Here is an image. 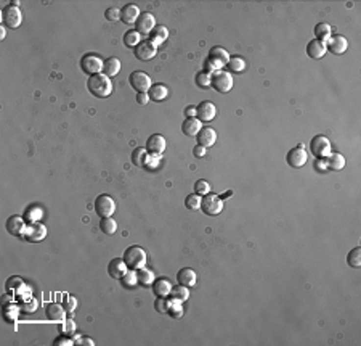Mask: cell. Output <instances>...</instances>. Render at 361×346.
Masks as SVG:
<instances>
[{
  "mask_svg": "<svg viewBox=\"0 0 361 346\" xmlns=\"http://www.w3.org/2000/svg\"><path fill=\"white\" fill-rule=\"evenodd\" d=\"M103 61L104 60H101V56H98L96 53H85L80 58V68L89 76H95L103 71Z\"/></svg>",
  "mask_w": 361,
  "mask_h": 346,
  "instance_id": "6",
  "label": "cell"
},
{
  "mask_svg": "<svg viewBox=\"0 0 361 346\" xmlns=\"http://www.w3.org/2000/svg\"><path fill=\"white\" fill-rule=\"evenodd\" d=\"M18 2H13L7 5V7H3L2 10V21L3 25L10 27V29H16L21 21H23V16H21V10L18 8Z\"/></svg>",
  "mask_w": 361,
  "mask_h": 346,
  "instance_id": "5",
  "label": "cell"
},
{
  "mask_svg": "<svg viewBox=\"0 0 361 346\" xmlns=\"http://www.w3.org/2000/svg\"><path fill=\"white\" fill-rule=\"evenodd\" d=\"M196 84L199 85L201 89H209L212 87V74H209L207 71H199L196 74Z\"/></svg>",
  "mask_w": 361,
  "mask_h": 346,
  "instance_id": "39",
  "label": "cell"
},
{
  "mask_svg": "<svg viewBox=\"0 0 361 346\" xmlns=\"http://www.w3.org/2000/svg\"><path fill=\"white\" fill-rule=\"evenodd\" d=\"M347 263H348V266H352L355 269L361 267V248L360 246L353 248V250L348 253V255H347Z\"/></svg>",
  "mask_w": 361,
  "mask_h": 346,
  "instance_id": "38",
  "label": "cell"
},
{
  "mask_svg": "<svg viewBox=\"0 0 361 346\" xmlns=\"http://www.w3.org/2000/svg\"><path fill=\"white\" fill-rule=\"evenodd\" d=\"M172 317H175V319H178V317L183 316V308H182V303H177L173 301V299H170V306H168V313Z\"/></svg>",
  "mask_w": 361,
  "mask_h": 346,
  "instance_id": "45",
  "label": "cell"
},
{
  "mask_svg": "<svg viewBox=\"0 0 361 346\" xmlns=\"http://www.w3.org/2000/svg\"><path fill=\"white\" fill-rule=\"evenodd\" d=\"M156 53H158V45H154L149 39L142 40V42L133 49V55H135V58L140 61H149L151 58H154Z\"/></svg>",
  "mask_w": 361,
  "mask_h": 346,
  "instance_id": "10",
  "label": "cell"
},
{
  "mask_svg": "<svg viewBox=\"0 0 361 346\" xmlns=\"http://www.w3.org/2000/svg\"><path fill=\"white\" fill-rule=\"evenodd\" d=\"M168 306H170V301L167 299V296H158L154 301V308L158 313L161 314H167L168 313Z\"/></svg>",
  "mask_w": 361,
  "mask_h": 346,
  "instance_id": "43",
  "label": "cell"
},
{
  "mask_svg": "<svg viewBox=\"0 0 361 346\" xmlns=\"http://www.w3.org/2000/svg\"><path fill=\"white\" fill-rule=\"evenodd\" d=\"M166 145H167V142H166L164 135L153 134V135L148 137L146 147H144V148H146V152L149 155H162V153H164V150H166Z\"/></svg>",
  "mask_w": 361,
  "mask_h": 346,
  "instance_id": "15",
  "label": "cell"
},
{
  "mask_svg": "<svg viewBox=\"0 0 361 346\" xmlns=\"http://www.w3.org/2000/svg\"><path fill=\"white\" fill-rule=\"evenodd\" d=\"M120 282H122V285H124L125 288H133L137 284H138V279H137V270H132V269H129L127 270V274L122 277L120 279Z\"/></svg>",
  "mask_w": 361,
  "mask_h": 346,
  "instance_id": "41",
  "label": "cell"
},
{
  "mask_svg": "<svg viewBox=\"0 0 361 346\" xmlns=\"http://www.w3.org/2000/svg\"><path fill=\"white\" fill-rule=\"evenodd\" d=\"M286 161H288V164L290 166V168H294V169H299V168H302V166H305L307 161H308V153H307L305 147L300 143V145L290 148L288 152Z\"/></svg>",
  "mask_w": 361,
  "mask_h": 346,
  "instance_id": "9",
  "label": "cell"
},
{
  "mask_svg": "<svg viewBox=\"0 0 361 346\" xmlns=\"http://www.w3.org/2000/svg\"><path fill=\"white\" fill-rule=\"evenodd\" d=\"M326 168L329 171H340L345 168V158L340 153H329L324 160Z\"/></svg>",
  "mask_w": 361,
  "mask_h": 346,
  "instance_id": "27",
  "label": "cell"
},
{
  "mask_svg": "<svg viewBox=\"0 0 361 346\" xmlns=\"http://www.w3.org/2000/svg\"><path fill=\"white\" fill-rule=\"evenodd\" d=\"M148 155L149 153L146 152V148L137 147L132 152V163L135 166H138V168H144V163H146V160H148Z\"/></svg>",
  "mask_w": 361,
  "mask_h": 346,
  "instance_id": "34",
  "label": "cell"
},
{
  "mask_svg": "<svg viewBox=\"0 0 361 346\" xmlns=\"http://www.w3.org/2000/svg\"><path fill=\"white\" fill-rule=\"evenodd\" d=\"M75 306H77V299H75L74 296H66L65 309L68 311V313H72V311L75 309Z\"/></svg>",
  "mask_w": 361,
  "mask_h": 346,
  "instance_id": "49",
  "label": "cell"
},
{
  "mask_svg": "<svg viewBox=\"0 0 361 346\" xmlns=\"http://www.w3.org/2000/svg\"><path fill=\"white\" fill-rule=\"evenodd\" d=\"M116 210H118V205H116V200L111 195L101 193L98 195L95 200V213L100 217H111Z\"/></svg>",
  "mask_w": 361,
  "mask_h": 346,
  "instance_id": "4",
  "label": "cell"
},
{
  "mask_svg": "<svg viewBox=\"0 0 361 346\" xmlns=\"http://www.w3.org/2000/svg\"><path fill=\"white\" fill-rule=\"evenodd\" d=\"M201 200H202L201 195H197V193H190L188 197L185 198V206L188 208L190 211L201 210Z\"/></svg>",
  "mask_w": 361,
  "mask_h": 346,
  "instance_id": "40",
  "label": "cell"
},
{
  "mask_svg": "<svg viewBox=\"0 0 361 346\" xmlns=\"http://www.w3.org/2000/svg\"><path fill=\"white\" fill-rule=\"evenodd\" d=\"M5 227H7V232L10 235H15V237H23L26 230V222L21 216H10L5 222Z\"/></svg>",
  "mask_w": 361,
  "mask_h": 346,
  "instance_id": "17",
  "label": "cell"
},
{
  "mask_svg": "<svg viewBox=\"0 0 361 346\" xmlns=\"http://www.w3.org/2000/svg\"><path fill=\"white\" fill-rule=\"evenodd\" d=\"M53 345L55 346H71V345H74V340L69 338V335H61L55 340Z\"/></svg>",
  "mask_w": 361,
  "mask_h": 346,
  "instance_id": "48",
  "label": "cell"
},
{
  "mask_svg": "<svg viewBox=\"0 0 361 346\" xmlns=\"http://www.w3.org/2000/svg\"><path fill=\"white\" fill-rule=\"evenodd\" d=\"M104 18L108 21H118L120 20V10L118 7H109L104 10Z\"/></svg>",
  "mask_w": 361,
  "mask_h": 346,
  "instance_id": "46",
  "label": "cell"
},
{
  "mask_svg": "<svg viewBox=\"0 0 361 346\" xmlns=\"http://www.w3.org/2000/svg\"><path fill=\"white\" fill-rule=\"evenodd\" d=\"M206 153H207V148H204L201 145H196L193 148V155L196 158H204V157H206Z\"/></svg>",
  "mask_w": 361,
  "mask_h": 346,
  "instance_id": "51",
  "label": "cell"
},
{
  "mask_svg": "<svg viewBox=\"0 0 361 346\" xmlns=\"http://www.w3.org/2000/svg\"><path fill=\"white\" fill-rule=\"evenodd\" d=\"M5 288H7V292L10 293V295H18V293L26 290V285H24V282H23L21 277L11 275L7 280V284H5Z\"/></svg>",
  "mask_w": 361,
  "mask_h": 346,
  "instance_id": "29",
  "label": "cell"
},
{
  "mask_svg": "<svg viewBox=\"0 0 361 346\" xmlns=\"http://www.w3.org/2000/svg\"><path fill=\"white\" fill-rule=\"evenodd\" d=\"M326 49L334 55H342L347 52L348 42H347L345 37L340 36V34H336V36H331V39L326 42Z\"/></svg>",
  "mask_w": 361,
  "mask_h": 346,
  "instance_id": "18",
  "label": "cell"
},
{
  "mask_svg": "<svg viewBox=\"0 0 361 346\" xmlns=\"http://www.w3.org/2000/svg\"><path fill=\"white\" fill-rule=\"evenodd\" d=\"M185 114H186V118H196V106H186L185 108Z\"/></svg>",
  "mask_w": 361,
  "mask_h": 346,
  "instance_id": "52",
  "label": "cell"
},
{
  "mask_svg": "<svg viewBox=\"0 0 361 346\" xmlns=\"http://www.w3.org/2000/svg\"><path fill=\"white\" fill-rule=\"evenodd\" d=\"M310 152L315 155L316 158L324 160L329 153H333V152H331V142H329V138L326 137V135H321V134L315 135V137L312 138V142H310Z\"/></svg>",
  "mask_w": 361,
  "mask_h": 346,
  "instance_id": "8",
  "label": "cell"
},
{
  "mask_svg": "<svg viewBox=\"0 0 361 346\" xmlns=\"http://www.w3.org/2000/svg\"><path fill=\"white\" fill-rule=\"evenodd\" d=\"M137 279H138V284L148 287V285H153V282H154L156 277L153 274V270H149L146 266H144V267L137 270Z\"/></svg>",
  "mask_w": 361,
  "mask_h": 346,
  "instance_id": "35",
  "label": "cell"
},
{
  "mask_svg": "<svg viewBox=\"0 0 361 346\" xmlns=\"http://www.w3.org/2000/svg\"><path fill=\"white\" fill-rule=\"evenodd\" d=\"M47 237V227L44 226L42 222H31L26 226L24 235L23 239L31 241V243H39Z\"/></svg>",
  "mask_w": 361,
  "mask_h": 346,
  "instance_id": "12",
  "label": "cell"
},
{
  "mask_svg": "<svg viewBox=\"0 0 361 346\" xmlns=\"http://www.w3.org/2000/svg\"><path fill=\"white\" fill-rule=\"evenodd\" d=\"M315 36L318 40H321V42H328L333 36V27H331L328 23H318L315 26Z\"/></svg>",
  "mask_w": 361,
  "mask_h": 346,
  "instance_id": "33",
  "label": "cell"
},
{
  "mask_svg": "<svg viewBox=\"0 0 361 346\" xmlns=\"http://www.w3.org/2000/svg\"><path fill=\"white\" fill-rule=\"evenodd\" d=\"M170 299H173V301H177V303H185L186 299L190 298V290H188V287H183V285H177V287H172V290H170Z\"/></svg>",
  "mask_w": 361,
  "mask_h": 346,
  "instance_id": "32",
  "label": "cell"
},
{
  "mask_svg": "<svg viewBox=\"0 0 361 346\" xmlns=\"http://www.w3.org/2000/svg\"><path fill=\"white\" fill-rule=\"evenodd\" d=\"M87 89L96 99H106V97L113 94V82L108 76L100 73L89 78V80H87Z\"/></svg>",
  "mask_w": 361,
  "mask_h": 346,
  "instance_id": "1",
  "label": "cell"
},
{
  "mask_svg": "<svg viewBox=\"0 0 361 346\" xmlns=\"http://www.w3.org/2000/svg\"><path fill=\"white\" fill-rule=\"evenodd\" d=\"M217 116V106L214 105L212 102H201L199 105L196 106V118L201 121V123H211V121Z\"/></svg>",
  "mask_w": 361,
  "mask_h": 346,
  "instance_id": "14",
  "label": "cell"
},
{
  "mask_svg": "<svg viewBox=\"0 0 361 346\" xmlns=\"http://www.w3.org/2000/svg\"><path fill=\"white\" fill-rule=\"evenodd\" d=\"M0 37H5V29H3V27H0Z\"/></svg>",
  "mask_w": 361,
  "mask_h": 346,
  "instance_id": "55",
  "label": "cell"
},
{
  "mask_svg": "<svg viewBox=\"0 0 361 346\" xmlns=\"http://www.w3.org/2000/svg\"><path fill=\"white\" fill-rule=\"evenodd\" d=\"M42 214H44V211H42V208H39V206H31L26 210V217H27V221H31V222H39V219L42 217Z\"/></svg>",
  "mask_w": 361,
  "mask_h": 346,
  "instance_id": "42",
  "label": "cell"
},
{
  "mask_svg": "<svg viewBox=\"0 0 361 346\" xmlns=\"http://www.w3.org/2000/svg\"><path fill=\"white\" fill-rule=\"evenodd\" d=\"M74 332H75V322L72 319L63 320V333H65V335H72Z\"/></svg>",
  "mask_w": 361,
  "mask_h": 346,
  "instance_id": "47",
  "label": "cell"
},
{
  "mask_svg": "<svg viewBox=\"0 0 361 346\" xmlns=\"http://www.w3.org/2000/svg\"><path fill=\"white\" fill-rule=\"evenodd\" d=\"M202 129V123L197 118H186L182 123V132L188 137H196Z\"/></svg>",
  "mask_w": 361,
  "mask_h": 346,
  "instance_id": "25",
  "label": "cell"
},
{
  "mask_svg": "<svg viewBox=\"0 0 361 346\" xmlns=\"http://www.w3.org/2000/svg\"><path fill=\"white\" fill-rule=\"evenodd\" d=\"M196 140H197V145H201L204 148H211L215 145V142H217V132H215V129L206 126V128H202L197 132Z\"/></svg>",
  "mask_w": 361,
  "mask_h": 346,
  "instance_id": "16",
  "label": "cell"
},
{
  "mask_svg": "<svg viewBox=\"0 0 361 346\" xmlns=\"http://www.w3.org/2000/svg\"><path fill=\"white\" fill-rule=\"evenodd\" d=\"M315 169L316 171H319V172H324L326 169H328V168H326V163H324V160H316V163H315Z\"/></svg>",
  "mask_w": 361,
  "mask_h": 346,
  "instance_id": "53",
  "label": "cell"
},
{
  "mask_svg": "<svg viewBox=\"0 0 361 346\" xmlns=\"http://www.w3.org/2000/svg\"><path fill=\"white\" fill-rule=\"evenodd\" d=\"M127 270H129V267H127L124 258H114L108 264V274L109 277H113V279L120 280L122 277L127 274Z\"/></svg>",
  "mask_w": 361,
  "mask_h": 346,
  "instance_id": "19",
  "label": "cell"
},
{
  "mask_svg": "<svg viewBox=\"0 0 361 346\" xmlns=\"http://www.w3.org/2000/svg\"><path fill=\"white\" fill-rule=\"evenodd\" d=\"M148 95H149V100L164 102L168 97V89H167V85L162 84V82L153 84V85H151V89L148 90Z\"/></svg>",
  "mask_w": 361,
  "mask_h": 346,
  "instance_id": "26",
  "label": "cell"
},
{
  "mask_svg": "<svg viewBox=\"0 0 361 346\" xmlns=\"http://www.w3.org/2000/svg\"><path fill=\"white\" fill-rule=\"evenodd\" d=\"M140 15H142V11H140V8L135 3H127L120 8V21L129 26L135 25Z\"/></svg>",
  "mask_w": 361,
  "mask_h": 346,
  "instance_id": "20",
  "label": "cell"
},
{
  "mask_svg": "<svg viewBox=\"0 0 361 346\" xmlns=\"http://www.w3.org/2000/svg\"><path fill=\"white\" fill-rule=\"evenodd\" d=\"M231 193H233V192H226V193L223 195V197H222V200H223V198H226V197H230V195H231Z\"/></svg>",
  "mask_w": 361,
  "mask_h": 346,
  "instance_id": "56",
  "label": "cell"
},
{
  "mask_svg": "<svg viewBox=\"0 0 361 346\" xmlns=\"http://www.w3.org/2000/svg\"><path fill=\"white\" fill-rule=\"evenodd\" d=\"M129 84L132 89H135L138 92V94L148 92L151 89V85H153L151 78L144 71H132L129 76Z\"/></svg>",
  "mask_w": 361,
  "mask_h": 346,
  "instance_id": "11",
  "label": "cell"
},
{
  "mask_svg": "<svg viewBox=\"0 0 361 346\" xmlns=\"http://www.w3.org/2000/svg\"><path fill=\"white\" fill-rule=\"evenodd\" d=\"M154 27H156V18L153 13H149V11H143L135 23V31L140 36H149Z\"/></svg>",
  "mask_w": 361,
  "mask_h": 346,
  "instance_id": "13",
  "label": "cell"
},
{
  "mask_svg": "<svg viewBox=\"0 0 361 346\" xmlns=\"http://www.w3.org/2000/svg\"><path fill=\"white\" fill-rule=\"evenodd\" d=\"M172 284L170 280L167 279V277H158V279H154L153 282V292L156 296H168L170 295V290H172Z\"/></svg>",
  "mask_w": 361,
  "mask_h": 346,
  "instance_id": "24",
  "label": "cell"
},
{
  "mask_svg": "<svg viewBox=\"0 0 361 346\" xmlns=\"http://www.w3.org/2000/svg\"><path fill=\"white\" fill-rule=\"evenodd\" d=\"M201 210L207 216H218L223 211V200L217 193H207L201 200Z\"/></svg>",
  "mask_w": 361,
  "mask_h": 346,
  "instance_id": "3",
  "label": "cell"
},
{
  "mask_svg": "<svg viewBox=\"0 0 361 346\" xmlns=\"http://www.w3.org/2000/svg\"><path fill=\"white\" fill-rule=\"evenodd\" d=\"M226 68H228V73L240 74L246 69V60L240 55H233V56H230L228 63H226Z\"/></svg>",
  "mask_w": 361,
  "mask_h": 346,
  "instance_id": "31",
  "label": "cell"
},
{
  "mask_svg": "<svg viewBox=\"0 0 361 346\" xmlns=\"http://www.w3.org/2000/svg\"><path fill=\"white\" fill-rule=\"evenodd\" d=\"M100 229L104 235H114L116 232H118V222L114 221L113 216L111 217H101Z\"/></svg>",
  "mask_w": 361,
  "mask_h": 346,
  "instance_id": "36",
  "label": "cell"
},
{
  "mask_svg": "<svg viewBox=\"0 0 361 346\" xmlns=\"http://www.w3.org/2000/svg\"><path fill=\"white\" fill-rule=\"evenodd\" d=\"M36 308H37V303L34 301V299L31 301V304H24V306H23V309L29 311V313H34V311H36Z\"/></svg>",
  "mask_w": 361,
  "mask_h": 346,
  "instance_id": "54",
  "label": "cell"
},
{
  "mask_svg": "<svg viewBox=\"0 0 361 346\" xmlns=\"http://www.w3.org/2000/svg\"><path fill=\"white\" fill-rule=\"evenodd\" d=\"M194 193L201 195V197H204V195L211 193V184H209L207 181H204V179H199V181H196L194 184Z\"/></svg>",
  "mask_w": 361,
  "mask_h": 346,
  "instance_id": "44",
  "label": "cell"
},
{
  "mask_svg": "<svg viewBox=\"0 0 361 346\" xmlns=\"http://www.w3.org/2000/svg\"><path fill=\"white\" fill-rule=\"evenodd\" d=\"M120 71V61L119 58H116V56H109L103 61V74L108 78H113V76H118Z\"/></svg>",
  "mask_w": 361,
  "mask_h": 346,
  "instance_id": "28",
  "label": "cell"
},
{
  "mask_svg": "<svg viewBox=\"0 0 361 346\" xmlns=\"http://www.w3.org/2000/svg\"><path fill=\"white\" fill-rule=\"evenodd\" d=\"M148 102H149L148 92H142V94H137V103H138V105H146Z\"/></svg>",
  "mask_w": 361,
  "mask_h": 346,
  "instance_id": "50",
  "label": "cell"
},
{
  "mask_svg": "<svg viewBox=\"0 0 361 346\" xmlns=\"http://www.w3.org/2000/svg\"><path fill=\"white\" fill-rule=\"evenodd\" d=\"M212 87L220 94H228L233 89V76L231 73L218 69L212 74Z\"/></svg>",
  "mask_w": 361,
  "mask_h": 346,
  "instance_id": "7",
  "label": "cell"
},
{
  "mask_svg": "<svg viewBox=\"0 0 361 346\" xmlns=\"http://www.w3.org/2000/svg\"><path fill=\"white\" fill-rule=\"evenodd\" d=\"M140 42H142V36H140L135 29H130V31H127L124 34V45H125V47L135 49Z\"/></svg>",
  "mask_w": 361,
  "mask_h": 346,
  "instance_id": "37",
  "label": "cell"
},
{
  "mask_svg": "<svg viewBox=\"0 0 361 346\" xmlns=\"http://www.w3.org/2000/svg\"><path fill=\"white\" fill-rule=\"evenodd\" d=\"M177 282H178L180 285L188 287V288L194 287V285H196V282H197V274H196V270H193L191 267H183V269H180L178 272H177Z\"/></svg>",
  "mask_w": 361,
  "mask_h": 346,
  "instance_id": "22",
  "label": "cell"
},
{
  "mask_svg": "<svg viewBox=\"0 0 361 346\" xmlns=\"http://www.w3.org/2000/svg\"><path fill=\"white\" fill-rule=\"evenodd\" d=\"M326 52H328L326 44L321 42V40H318V39H313L307 44V55L313 60H321L326 55Z\"/></svg>",
  "mask_w": 361,
  "mask_h": 346,
  "instance_id": "21",
  "label": "cell"
},
{
  "mask_svg": "<svg viewBox=\"0 0 361 346\" xmlns=\"http://www.w3.org/2000/svg\"><path fill=\"white\" fill-rule=\"evenodd\" d=\"M66 313L68 311L65 309V306H61L58 303H50L45 309V316L48 317V320L53 322H63L66 319Z\"/></svg>",
  "mask_w": 361,
  "mask_h": 346,
  "instance_id": "23",
  "label": "cell"
},
{
  "mask_svg": "<svg viewBox=\"0 0 361 346\" xmlns=\"http://www.w3.org/2000/svg\"><path fill=\"white\" fill-rule=\"evenodd\" d=\"M167 37H168V31H167V27L162 25H156V27L149 34V40L154 45H161L162 42H166Z\"/></svg>",
  "mask_w": 361,
  "mask_h": 346,
  "instance_id": "30",
  "label": "cell"
},
{
  "mask_svg": "<svg viewBox=\"0 0 361 346\" xmlns=\"http://www.w3.org/2000/svg\"><path fill=\"white\" fill-rule=\"evenodd\" d=\"M122 258H124L127 267L132 269V270H138V269L146 266V251L138 245H133V246L127 248Z\"/></svg>",
  "mask_w": 361,
  "mask_h": 346,
  "instance_id": "2",
  "label": "cell"
}]
</instances>
